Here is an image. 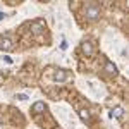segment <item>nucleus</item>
Listing matches in <instances>:
<instances>
[{
    "mask_svg": "<svg viewBox=\"0 0 129 129\" xmlns=\"http://www.w3.org/2000/svg\"><path fill=\"white\" fill-rule=\"evenodd\" d=\"M86 14H88L89 19L98 17V7H96V5H88V7H86Z\"/></svg>",
    "mask_w": 129,
    "mask_h": 129,
    "instance_id": "1",
    "label": "nucleus"
},
{
    "mask_svg": "<svg viewBox=\"0 0 129 129\" xmlns=\"http://www.w3.org/2000/svg\"><path fill=\"white\" fill-rule=\"evenodd\" d=\"M43 109H45V103H43V102H38V103L33 105V110H35V112H41Z\"/></svg>",
    "mask_w": 129,
    "mask_h": 129,
    "instance_id": "2",
    "label": "nucleus"
},
{
    "mask_svg": "<svg viewBox=\"0 0 129 129\" xmlns=\"http://www.w3.org/2000/svg\"><path fill=\"white\" fill-rule=\"evenodd\" d=\"M55 79H59V81L67 79V74H66V72H57V74H55Z\"/></svg>",
    "mask_w": 129,
    "mask_h": 129,
    "instance_id": "3",
    "label": "nucleus"
},
{
    "mask_svg": "<svg viewBox=\"0 0 129 129\" xmlns=\"http://www.w3.org/2000/svg\"><path fill=\"white\" fill-rule=\"evenodd\" d=\"M107 71L109 72H115V66H112L110 62H107Z\"/></svg>",
    "mask_w": 129,
    "mask_h": 129,
    "instance_id": "4",
    "label": "nucleus"
},
{
    "mask_svg": "<svg viewBox=\"0 0 129 129\" xmlns=\"http://www.w3.org/2000/svg\"><path fill=\"white\" fill-rule=\"evenodd\" d=\"M114 114H115L117 117H120V115H122V110H120V109H115V112H114Z\"/></svg>",
    "mask_w": 129,
    "mask_h": 129,
    "instance_id": "5",
    "label": "nucleus"
}]
</instances>
